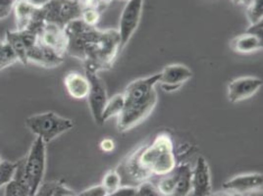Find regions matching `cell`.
I'll list each match as a JSON object with an SVG mask.
<instances>
[{"label": "cell", "instance_id": "cell-29", "mask_svg": "<svg viewBox=\"0 0 263 196\" xmlns=\"http://www.w3.org/2000/svg\"><path fill=\"white\" fill-rule=\"evenodd\" d=\"M137 190V186L131 185H121L115 191L107 193L106 196H135Z\"/></svg>", "mask_w": 263, "mask_h": 196}, {"label": "cell", "instance_id": "cell-10", "mask_svg": "<svg viewBox=\"0 0 263 196\" xmlns=\"http://www.w3.org/2000/svg\"><path fill=\"white\" fill-rule=\"evenodd\" d=\"M192 76L193 72L189 67L182 64H171L166 66L160 73L159 84L163 90L171 92L182 87Z\"/></svg>", "mask_w": 263, "mask_h": 196}, {"label": "cell", "instance_id": "cell-18", "mask_svg": "<svg viewBox=\"0 0 263 196\" xmlns=\"http://www.w3.org/2000/svg\"><path fill=\"white\" fill-rule=\"evenodd\" d=\"M262 38H259L251 33H243L235 37L232 43L231 47L234 51L242 54H249L262 49Z\"/></svg>", "mask_w": 263, "mask_h": 196}, {"label": "cell", "instance_id": "cell-7", "mask_svg": "<svg viewBox=\"0 0 263 196\" xmlns=\"http://www.w3.org/2000/svg\"><path fill=\"white\" fill-rule=\"evenodd\" d=\"M144 0H128L121 14L118 33L120 37V51L130 42L141 21Z\"/></svg>", "mask_w": 263, "mask_h": 196}, {"label": "cell", "instance_id": "cell-23", "mask_svg": "<svg viewBox=\"0 0 263 196\" xmlns=\"http://www.w3.org/2000/svg\"><path fill=\"white\" fill-rule=\"evenodd\" d=\"M176 179L175 174L173 172L171 174L163 175L158 184L156 185V187L158 191L161 193L162 196H172L175 190Z\"/></svg>", "mask_w": 263, "mask_h": 196}, {"label": "cell", "instance_id": "cell-1", "mask_svg": "<svg viewBox=\"0 0 263 196\" xmlns=\"http://www.w3.org/2000/svg\"><path fill=\"white\" fill-rule=\"evenodd\" d=\"M138 162L143 171L153 175L171 174L176 167V156L172 140L169 135L158 134L148 146L138 150Z\"/></svg>", "mask_w": 263, "mask_h": 196}, {"label": "cell", "instance_id": "cell-19", "mask_svg": "<svg viewBox=\"0 0 263 196\" xmlns=\"http://www.w3.org/2000/svg\"><path fill=\"white\" fill-rule=\"evenodd\" d=\"M175 174V190L172 196H187L192 191V169L187 164H181L173 171Z\"/></svg>", "mask_w": 263, "mask_h": 196}, {"label": "cell", "instance_id": "cell-33", "mask_svg": "<svg viewBox=\"0 0 263 196\" xmlns=\"http://www.w3.org/2000/svg\"><path fill=\"white\" fill-rule=\"evenodd\" d=\"M28 1L30 3H32L34 6H36V7H43V6L46 5L51 0H28Z\"/></svg>", "mask_w": 263, "mask_h": 196}, {"label": "cell", "instance_id": "cell-13", "mask_svg": "<svg viewBox=\"0 0 263 196\" xmlns=\"http://www.w3.org/2000/svg\"><path fill=\"white\" fill-rule=\"evenodd\" d=\"M192 192L194 196H209L212 193L211 174L208 161L199 156L192 170Z\"/></svg>", "mask_w": 263, "mask_h": 196}, {"label": "cell", "instance_id": "cell-35", "mask_svg": "<svg viewBox=\"0 0 263 196\" xmlns=\"http://www.w3.org/2000/svg\"><path fill=\"white\" fill-rule=\"evenodd\" d=\"M236 4H239V5H246V6H248L251 2H252V0H233Z\"/></svg>", "mask_w": 263, "mask_h": 196}, {"label": "cell", "instance_id": "cell-14", "mask_svg": "<svg viewBox=\"0 0 263 196\" xmlns=\"http://www.w3.org/2000/svg\"><path fill=\"white\" fill-rule=\"evenodd\" d=\"M263 175L260 173H252L236 175L223 184V188L229 192L246 194L252 190L262 189Z\"/></svg>", "mask_w": 263, "mask_h": 196}, {"label": "cell", "instance_id": "cell-25", "mask_svg": "<svg viewBox=\"0 0 263 196\" xmlns=\"http://www.w3.org/2000/svg\"><path fill=\"white\" fill-rule=\"evenodd\" d=\"M247 7V15L251 24L262 20L263 0H252Z\"/></svg>", "mask_w": 263, "mask_h": 196}, {"label": "cell", "instance_id": "cell-6", "mask_svg": "<svg viewBox=\"0 0 263 196\" xmlns=\"http://www.w3.org/2000/svg\"><path fill=\"white\" fill-rule=\"evenodd\" d=\"M86 76L89 82V91H88V105L91 112L92 118L95 122L101 126L103 125L101 121L102 111L105 107V104L108 100L106 88L104 87L103 82L98 75V71L93 68L86 66Z\"/></svg>", "mask_w": 263, "mask_h": 196}, {"label": "cell", "instance_id": "cell-12", "mask_svg": "<svg viewBox=\"0 0 263 196\" xmlns=\"http://www.w3.org/2000/svg\"><path fill=\"white\" fill-rule=\"evenodd\" d=\"M6 43L11 46L13 51L22 64H27V52L37 43V33L24 30V31H7Z\"/></svg>", "mask_w": 263, "mask_h": 196}, {"label": "cell", "instance_id": "cell-9", "mask_svg": "<svg viewBox=\"0 0 263 196\" xmlns=\"http://www.w3.org/2000/svg\"><path fill=\"white\" fill-rule=\"evenodd\" d=\"M261 79L255 76H242L235 79L228 86V98L232 103L252 97L262 87Z\"/></svg>", "mask_w": 263, "mask_h": 196}, {"label": "cell", "instance_id": "cell-32", "mask_svg": "<svg viewBox=\"0 0 263 196\" xmlns=\"http://www.w3.org/2000/svg\"><path fill=\"white\" fill-rule=\"evenodd\" d=\"M115 147V143L110 140V139H104L102 142H100V148L104 152H111Z\"/></svg>", "mask_w": 263, "mask_h": 196}, {"label": "cell", "instance_id": "cell-3", "mask_svg": "<svg viewBox=\"0 0 263 196\" xmlns=\"http://www.w3.org/2000/svg\"><path fill=\"white\" fill-rule=\"evenodd\" d=\"M46 166V144L40 138L33 142L31 149L25 156V175L30 188V194L34 196L43 184Z\"/></svg>", "mask_w": 263, "mask_h": 196}, {"label": "cell", "instance_id": "cell-17", "mask_svg": "<svg viewBox=\"0 0 263 196\" xmlns=\"http://www.w3.org/2000/svg\"><path fill=\"white\" fill-rule=\"evenodd\" d=\"M64 85L70 96L75 99L88 97L89 82L86 75L78 72H69L64 77Z\"/></svg>", "mask_w": 263, "mask_h": 196}, {"label": "cell", "instance_id": "cell-28", "mask_svg": "<svg viewBox=\"0 0 263 196\" xmlns=\"http://www.w3.org/2000/svg\"><path fill=\"white\" fill-rule=\"evenodd\" d=\"M16 0H0V20L5 19L11 13Z\"/></svg>", "mask_w": 263, "mask_h": 196}, {"label": "cell", "instance_id": "cell-15", "mask_svg": "<svg viewBox=\"0 0 263 196\" xmlns=\"http://www.w3.org/2000/svg\"><path fill=\"white\" fill-rule=\"evenodd\" d=\"M27 61L28 63L44 68H55L63 63L64 57L43 44L36 43L29 48L27 52Z\"/></svg>", "mask_w": 263, "mask_h": 196}, {"label": "cell", "instance_id": "cell-37", "mask_svg": "<svg viewBox=\"0 0 263 196\" xmlns=\"http://www.w3.org/2000/svg\"><path fill=\"white\" fill-rule=\"evenodd\" d=\"M0 163H1V161H0Z\"/></svg>", "mask_w": 263, "mask_h": 196}, {"label": "cell", "instance_id": "cell-27", "mask_svg": "<svg viewBox=\"0 0 263 196\" xmlns=\"http://www.w3.org/2000/svg\"><path fill=\"white\" fill-rule=\"evenodd\" d=\"M99 10L98 9H85L82 12L81 19L88 26L95 27L99 21Z\"/></svg>", "mask_w": 263, "mask_h": 196}, {"label": "cell", "instance_id": "cell-21", "mask_svg": "<svg viewBox=\"0 0 263 196\" xmlns=\"http://www.w3.org/2000/svg\"><path fill=\"white\" fill-rule=\"evenodd\" d=\"M69 189L68 186L59 181L42 184L34 196H62Z\"/></svg>", "mask_w": 263, "mask_h": 196}, {"label": "cell", "instance_id": "cell-24", "mask_svg": "<svg viewBox=\"0 0 263 196\" xmlns=\"http://www.w3.org/2000/svg\"><path fill=\"white\" fill-rule=\"evenodd\" d=\"M101 185L103 186V188L106 190L107 193L115 191L122 185L120 174L117 171H109L104 175Z\"/></svg>", "mask_w": 263, "mask_h": 196}, {"label": "cell", "instance_id": "cell-4", "mask_svg": "<svg viewBox=\"0 0 263 196\" xmlns=\"http://www.w3.org/2000/svg\"><path fill=\"white\" fill-rule=\"evenodd\" d=\"M45 23L64 28L67 24L81 19L82 8L77 0H51L42 7Z\"/></svg>", "mask_w": 263, "mask_h": 196}, {"label": "cell", "instance_id": "cell-34", "mask_svg": "<svg viewBox=\"0 0 263 196\" xmlns=\"http://www.w3.org/2000/svg\"><path fill=\"white\" fill-rule=\"evenodd\" d=\"M209 196H232V192L229 191H218V192H214V193H211Z\"/></svg>", "mask_w": 263, "mask_h": 196}, {"label": "cell", "instance_id": "cell-5", "mask_svg": "<svg viewBox=\"0 0 263 196\" xmlns=\"http://www.w3.org/2000/svg\"><path fill=\"white\" fill-rule=\"evenodd\" d=\"M157 103V92L145 100L126 104L123 112L118 116L117 129L119 131H127L142 123L145 118L149 116Z\"/></svg>", "mask_w": 263, "mask_h": 196}, {"label": "cell", "instance_id": "cell-31", "mask_svg": "<svg viewBox=\"0 0 263 196\" xmlns=\"http://www.w3.org/2000/svg\"><path fill=\"white\" fill-rule=\"evenodd\" d=\"M246 33H251L259 38H262V20L254 24H251L250 28L247 30Z\"/></svg>", "mask_w": 263, "mask_h": 196}, {"label": "cell", "instance_id": "cell-8", "mask_svg": "<svg viewBox=\"0 0 263 196\" xmlns=\"http://www.w3.org/2000/svg\"><path fill=\"white\" fill-rule=\"evenodd\" d=\"M159 80L160 73L133 81L123 93L125 97V105L141 102L153 95L156 91L155 86L159 83Z\"/></svg>", "mask_w": 263, "mask_h": 196}, {"label": "cell", "instance_id": "cell-36", "mask_svg": "<svg viewBox=\"0 0 263 196\" xmlns=\"http://www.w3.org/2000/svg\"><path fill=\"white\" fill-rule=\"evenodd\" d=\"M62 196H77V194H76L73 190H71V189L69 188V189H68V190L66 191L65 193H64Z\"/></svg>", "mask_w": 263, "mask_h": 196}, {"label": "cell", "instance_id": "cell-11", "mask_svg": "<svg viewBox=\"0 0 263 196\" xmlns=\"http://www.w3.org/2000/svg\"><path fill=\"white\" fill-rule=\"evenodd\" d=\"M37 43L64 56L67 50L68 38L64 28L54 24L46 23L41 32L37 33Z\"/></svg>", "mask_w": 263, "mask_h": 196}, {"label": "cell", "instance_id": "cell-22", "mask_svg": "<svg viewBox=\"0 0 263 196\" xmlns=\"http://www.w3.org/2000/svg\"><path fill=\"white\" fill-rule=\"evenodd\" d=\"M18 62V58L6 41L0 40V71Z\"/></svg>", "mask_w": 263, "mask_h": 196}, {"label": "cell", "instance_id": "cell-20", "mask_svg": "<svg viewBox=\"0 0 263 196\" xmlns=\"http://www.w3.org/2000/svg\"><path fill=\"white\" fill-rule=\"evenodd\" d=\"M125 107V97L123 93L115 94L114 96L108 98L105 107L102 111L101 115V121L104 124L105 121L108 120L112 117H118L121 113L123 112Z\"/></svg>", "mask_w": 263, "mask_h": 196}, {"label": "cell", "instance_id": "cell-30", "mask_svg": "<svg viewBox=\"0 0 263 196\" xmlns=\"http://www.w3.org/2000/svg\"><path fill=\"white\" fill-rule=\"evenodd\" d=\"M107 192L101 185L91 186L88 189L82 191L77 196H106Z\"/></svg>", "mask_w": 263, "mask_h": 196}, {"label": "cell", "instance_id": "cell-2", "mask_svg": "<svg viewBox=\"0 0 263 196\" xmlns=\"http://www.w3.org/2000/svg\"><path fill=\"white\" fill-rule=\"evenodd\" d=\"M25 125L36 138L42 139L45 144L54 141L56 138L74 127L73 121L61 117L54 112L30 116L26 119Z\"/></svg>", "mask_w": 263, "mask_h": 196}, {"label": "cell", "instance_id": "cell-26", "mask_svg": "<svg viewBox=\"0 0 263 196\" xmlns=\"http://www.w3.org/2000/svg\"><path fill=\"white\" fill-rule=\"evenodd\" d=\"M135 196H162L158 191L156 185L149 183V182H143L141 185L137 186L136 194Z\"/></svg>", "mask_w": 263, "mask_h": 196}, {"label": "cell", "instance_id": "cell-16", "mask_svg": "<svg viewBox=\"0 0 263 196\" xmlns=\"http://www.w3.org/2000/svg\"><path fill=\"white\" fill-rule=\"evenodd\" d=\"M4 186V196H31L25 175V157L16 162L13 177Z\"/></svg>", "mask_w": 263, "mask_h": 196}]
</instances>
